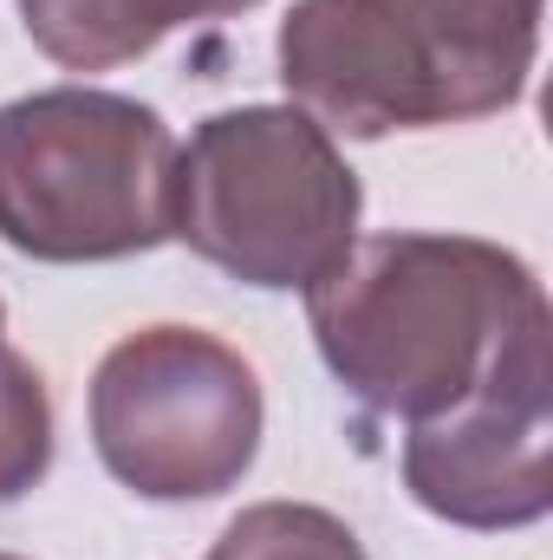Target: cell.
Segmentation results:
<instances>
[{"label":"cell","instance_id":"1","mask_svg":"<svg viewBox=\"0 0 553 560\" xmlns=\"http://www.w3.org/2000/svg\"><path fill=\"white\" fill-rule=\"evenodd\" d=\"M541 313L534 268L482 235H352L306 287V326L339 392L398 423L462 405Z\"/></svg>","mask_w":553,"mask_h":560},{"label":"cell","instance_id":"2","mask_svg":"<svg viewBox=\"0 0 553 560\" xmlns=\"http://www.w3.org/2000/svg\"><path fill=\"white\" fill-rule=\"evenodd\" d=\"M0 242L46 268L131 261L176 242V138L98 85L0 105Z\"/></svg>","mask_w":553,"mask_h":560},{"label":"cell","instance_id":"3","mask_svg":"<svg viewBox=\"0 0 553 560\" xmlns=\"http://www.w3.org/2000/svg\"><path fill=\"white\" fill-rule=\"evenodd\" d=\"M358 170L293 105H235L176 143V242L261 293H306L358 235Z\"/></svg>","mask_w":553,"mask_h":560},{"label":"cell","instance_id":"4","mask_svg":"<svg viewBox=\"0 0 553 560\" xmlns=\"http://www.w3.org/2000/svg\"><path fill=\"white\" fill-rule=\"evenodd\" d=\"M92 450L143 502L228 495L261 456V378L202 326H143L92 372Z\"/></svg>","mask_w":553,"mask_h":560},{"label":"cell","instance_id":"5","mask_svg":"<svg viewBox=\"0 0 553 560\" xmlns=\"http://www.w3.org/2000/svg\"><path fill=\"white\" fill-rule=\"evenodd\" d=\"M404 489L475 535L534 528L553 509V313L528 319L495 372L443 418L404 423Z\"/></svg>","mask_w":553,"mask_h":560},{"label":"cell","instance_id":"6","mask_svg":"<svg viewBox=\"0 0 553 560\" xmlns=\"http://www.w3.org/2000/svg\"><path fill=\"white\" fill-rule=\"evenodd\" d=\"M280 85L326 138L449 125L436 59L404 0H293L280 20Z\"/></svg>","mask_w":553,"mask_h":560},{"label":"cell","instance_id":"7","mask_svg":"<svg viewBox=\"0 0 553 560\" xmlns=\"http://www.w3.org/2000/svg\"><path fill=\"white\" fill-rule=\"evenodd\" d=\"M404 7L436 59L449 125H475L521 105L548 0H404Z\"/></svg>","mask_w":553,"mask_h":560},{"label":"cell","instance_id":"8","mask_svg":"<svg viewBox=\"0 0 553 560\" xmlns=\"http://www.w3.org/2000/svg\"><path fill=\"white\" fill-rule=\"evenodd\" d=\"M209 560H365V541L313 502H255L242 509Z\"/></svg>","mask_w":553,"mask_h":560},{"label":"cell","instance_id":"9","mask_svg":"<svg viewBox=\"0 0 553 560\" xmlns=\"http://www.w3.org/2000/svg\"><path fill=\"white\" fill-rule=\"evenodd\" d=\"M52 469V398L33 359L0 352V502H20Z\"/></svg>","mask_w":553,"mask_h":560},{"label":"cell","instance_id":"10","mask_svg":"<svg viewBox=\"0 0 553 560\" xmlns=\"http://www.w3.org/2000/svg\"><path fill=\"white\" fill-rule=\"evenodd\" d=\"M0 352H7V306H0Z\"/></svg>","mask_w":553,"mask_h":560},{"label":"cell","instance_id":"11","mask_svg":"<svg viewBox=\"0 0 553 560\" xmlns=\"http://www.w3.org/2000/svg\"><path fill=\"white\" fill-rule=\"evenodd\" d=\"M0 560H20V555H0Z\"/></svg>","mask_w":553,"mask_h":560}]
</instances>
